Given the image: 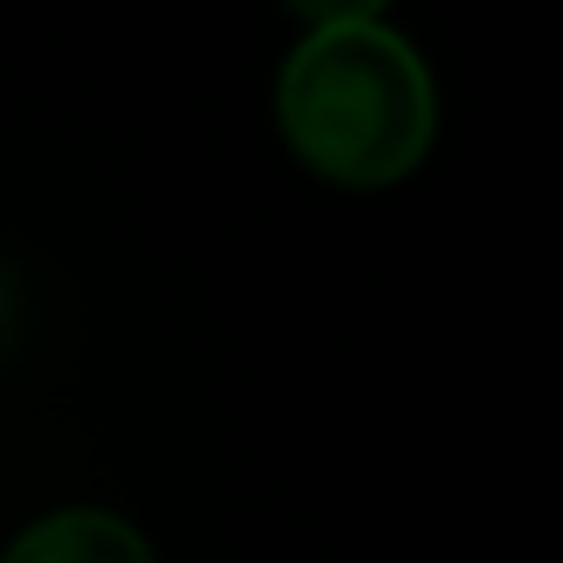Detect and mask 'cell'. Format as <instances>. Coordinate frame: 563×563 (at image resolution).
Returning a JSON list of instances; mask_svg holds the SVG:
<instances>
[{
    "mask_svg": "<svg viewBox=\"0 0 563 563\" xmlns=\"http://www.w3.org/2000/svg\"><path fill=\"white\" fill-rule=\"evenodd\" d=\"M272 113L286 153L345 192L411 179L438 140L431 67L385 21L299 34V47L278 67Z\"/></svg>",
    "mask_w": 563,
    "mask_h": 563,
    "instance_id": "cell-1",
    "label": "cell"
},
{
    "mask_svg": "<svg viewBox=\"0 0 563 563\" xmlns=\"http://www.w3.org/2000/svg\"><path fill=\"white\" fill-rule=\"evenodd\" d=\"M0 563H159V556L126 517H113L100 504H67V510H47L41 523H27L0 550Z\"/></svg>",
    "mask_w": 563,
    "mask_h": 563,
    "instance_id": "cell-2",
    "label": "cell"
},
{
    "mask_svg": "<svg viewBox=\"0 0 563 563\" xmlns=\"http://www.w3.org/2000/svg\"><path fill=\"white\" fill-rule=\"evenodd\" d=\"M292 21H306V34L319 27H365V21H385L391 0H278Z\"/></svg>",
    "mask_w": 563,
    "mask_h": 563,
    "instance_id": "cell-3",
    "label": "cell"
}]
</instances>
